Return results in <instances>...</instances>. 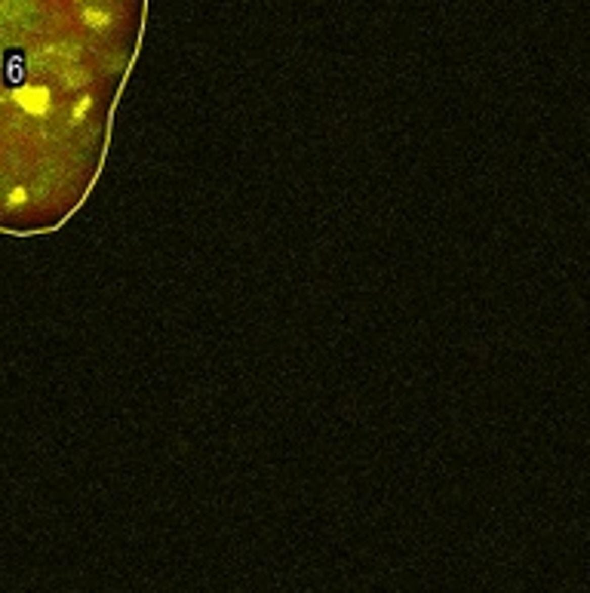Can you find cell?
Wrapping results in <instances>:
<instances>
[{"mask_svg":"<svg viewBox=\"0 0 590 593\" xmlns=\"http://www.w3.org/2000/svg\"><path fill=\"white\" fill-rule=\"evenodd\" d=\"M148 0H0V234L59 231L102 175Z\"/></svg>","mask_w":590,"mask_h":593,"instance_id":"obj_1","label":"cell"}]
</instances>
